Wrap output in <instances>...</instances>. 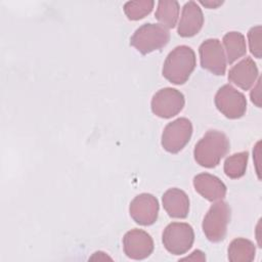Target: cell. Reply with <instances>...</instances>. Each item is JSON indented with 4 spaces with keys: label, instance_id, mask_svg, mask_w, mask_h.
Returning <instances> with one entry per match:
<instances>
[{
    "label": "cell",
    "instance_id": "277c9868",
    "mask_svg": "<svg viewBox=\"0 0 262 262\" xmlns=\"http://www.w3.org/2000/svg\"><path fill=\"white\" fill-rule=\"evenodd\" d=\"M230 220V208L222 200L213 204L204 217L202 228L206 237L212 243L221 242L227 232Z\"/></svg>",
    "mask_w": 262,
    "mask_h": 262
},
{
    "label": "cell",
    "instance_id": "d6986e66",
    "mask_svg": "<svg viewBox=\"0 0 262 262\" xmlns=\"http://www.w3.org/2000/svg\"><path fill=\"white\" fill-rule=\"evenodd\" d=\"M249 160L248 151H241L233 154L226 158L224 162V173L231 179H237L245 175Z\"/></svg>",
    "mask_w": 262,
    "mask_h": 262
},
{
    "label": "cell",
    "instance_id": "9c48e42d",
    "mask_svg": "<svg viewBox=\"0 0 262 262\" xmlns=\"http://www.w3.org/2000/svg\"><path fill=\"white\" fill-rule=\"evenodd\" d=\"M200 60L203 69L214 75L222 76L226 71V57L221 42L211 38L205 40L199 47Z\"/></svg>",
    "mask_w": 262,
    "mask_h": 262
},
{
    "label": "cell",
    "instance_id": "8992f818",
    "mask_svg": "<svg viewBox=\"0 0 262 262\" xmlns=\"http://www.w3.org/2000/svg\"><path fill=\"white\" fill-rule=\"evenodd\" d=\"M214 101L217 110L228 119H239L246 114L245 95L230 84H225L218 89Z\"/></svg>",
    "mask_w": 262,
    "mask_h": 262
},
{
    "label": "cell",
    "instance_id": "8fae6325",
    "mask_svg": "<svg viewBox=\"0 0 262 262\" xmlns=\"http://www.w3.org/2000/svg\"><path fill=\"white\" fill-rule=\"evenodd\" d=\"M124 253L128 258L142 260L154 251V241L144 230L134 228L127 231L123 237Z\"/></svg>",
    "mask_w": 262,
    "mask_h": 262
},
{
    "label": "cell",
    "instance_id": "3957f363",
    "mask_svg": "<svg viewBox=\"0 0 262 262\" xmlns=\"http://www.w3.org/2000/svg\"><path fill=\"white\" fill-rule=\"evenodd\" d=\"M170 40L169 31L160 24L147 23L140 26L132 35L130 44L141 54L160 50Z\"/></svg>",
    "mask_w": 262,
    "mask_h": 262
},
{
    "label": "cell",
    "instance_id": "cb8c5ba5",
    "mask_svg": "<svg viewBox=\"0 0 262 262\" xmlns=\"http://www.w3.org/2000/svg\"><path fill=\"white\" fill-rule=\"evenodd\" d=\"M200 3L208 8H217L218 6L222 5L223 4V1H200Z\"/></svg>",
    "mask_w": 262,
    "mask_h": 262
},
{
    "label": "cell",
    "instance_id": "7402d4cb",
    "mask_svg": "<svg viewBox=\"0 0 262 262\" xmlns=\"http://www.w3.org/2000/svg\"><path fill=\"white\" fill-rule=\"evenodd\" d=\"M260 86H261V79L259 78L256 87L251 91V94H250L251 100H252L258 107H261V103H260Z\"/></svg>",
    "mask_w": 262,
    "mask_h": 262
},
{
    "label": "cell",
    "instance_id": "ba28073f",
    "mask_svg": "<svg viewBox=\"0 0 262 262\" xmlns=\"http://www.w3.org/2000/svg\"><path fill=\"white\" fill-rule=\"evenodd\" d=\"M185 103L184 95L177 89L166 87L156 92L151 98V112L159 118L170 119L179 114Z\"/></svg>",
    "mask_w": 262,
    "mask_h": 262
},
{
    "label": "cell",
    "instance_id": "e0dca14e",
    "mask_svg": "<svg viewBox=\"0 0 262 262\" xmlns=\"http://www.w3.org/2000/svg\"><path fill=\"white\" fill-rule=\"evenodd\" d=\"M223 45L226 51V61L233 63L247 52L245 36L239 32H228L223 37Z\"/></svg>",
    "mask_w": 262,
    "mask_h": 262
},
{
    "label": "cell",
    "instance_id": "4fadbf2b",
    "mask_svg": "<svg viewBox=\"0 0 262 262\" xmlns=\"http://www.w3.org/2000/svg\"><path fill=\"white\" fill-rule=\"evenodd\" d=\"M193 187L203 198L210 202L224 199L226 194L225 184L215 175L210 173H200L193 177Z\"/></svg>",
    "mask_w": 262,
    "mask_h": 262
},
{
    "label": "cell",
    "instance_id": "7a4b0ae2",
    "mask_svg": "<svg viewBox=\"0 0 262 262\" xmlns=\"http://www.w3.org/2000/svg\"><path fill=\"white\" fill-rule=\"evenodd\" d=\"M229 150V140L218 130H209L195 144L193 157L205 168L216 167Z\"/></svg>",
    "mask_w": 262,
    "mask_h": 262
},
{
    "label": "cell",
    "instance_id": "5b68a950",
    "mask_svg": "<svg viewBox=\"0 0 262 262\" xmlns=\"http://www.w3.org/2000/svg\"><path fill=\"white\" fill-rule=\"evenodd\" d=\"M162 242L169 253L173 255L185 254L194 242L193 228L185 222H172L165 227Z\"/></svg>",
    "mask_w": 262,
    "mask_h": 262
},
{
    "label": "cell",
    "instance_id": "2e32d148",
    "mask_svg": "<svg viewBox=\"0 0 262 262\" xmlns=\"http://www.w3.org/2000/svg\"><path fill=\"white\" fill-rule=\"evenodd\" d=\"M227 253L231 262H251L255 258L256 247L250 239L237 237L229 244Z\"/></svg>",
    "mask_w": 262,
    "mask_h": 262
},
{
    "label": "cell",
    "instance_id": "603a6c76",
    "mask_svg": "<svg viewBox=\"0 0 262 262\" xmlns=\"http://www.w3.org/2000/svg\"><path fill=\"white\" fill-rule=\"evenodd\" d=\"M182 260H201V261H205L206 260V257L204 255V253L202 251H194L192 252V255L189 256V257H186V258H183Z\"/></svg>",
    "mask_w": 262,
    "mask_h": 262
},
{
    "label": "cell",
    "instance_id": "52a82bcc",
    "mask_svg": "<svg viewBox=\"0 0 262 262\" xmlns=\"http://www.w3.org/2000/svg\"><path fill=\"white\" fill-rule=\"evenodd\" d=\"M191 135V122L186 118H178L164 128L161 144L168 152L177 154L188 143Z\"/></svg>",
    "mask_w": 262,
    "mask_h": 262
},
{
    "label": "cell",
    "instance_id": "7c38bea8",
    "mask_svg": "<svg viewBox=\"0 0 262 262\" xmlns=\"http://www.w3.org/2000/svg\"><path fill=\"white\" fill-rule=\"evenodd\" d=\"M204 25V14L199 4L188 1L184 4L177 28V33L183 38L196 35Z\"/></svg>",
    "mask_w": 262,
    "mask_h": 262
},
{
    "label": "cell",
    "instance_id": "ac0fdd59",
    "mask_svg": "<svg viewBox=\"0 0 262 262\" xmlns=\"http://www.w3.org/2000/svg\"><path fill=\"white\" fill-rule=\"evenodd\" d=\"M155 16L161 26L166 29H173L179 16V3L174 0L159 1Z\"/></svg>",
    "mask_w": 262,
    "mask_h": 262
},
{
    "label": "cell",
    "instance_id": "9a60e30c",
    "mask_svg": "<svg viewBox=\"0 0 262 262\" xmlns=\"http://www.w3.org/2000/svg\"><path fill=\"white\" fill-rule=\"evenodd\" d=\"M164 210L172 218H186L189 212L188 195L181 189L173 187L166 190L162 196Z\"/></svg>",
    "mask_w": 262,
    "mask_h": 262
},
{
    "label": "cell",
    "instance_id": "30bf717a",
    "mask_svg": "<svg viewBox=\"0 0 262 262\" xmlns=\"http://www.w3.org/2000/svg\"><path fill=\"white\" fill-rule=\"evenodd\" d=\"M159 202L150 193H140L130 203L129 213L131 218L139 225L148 226L154 224L159 215Z\"/></svg>",
    "mask_w": 262,
    "mask_h": 262
},
{
    "label": "cell",
    "instance_id": "ffe728a7",
    "mask_svg": "<svg viewBox=\"0 0 262 262\" xmlns=\"http://www.w3.org/2000/svg\"><path fill=\"white\" fill-rule=\"evenodd\" d=\"M155 2L151 0L128 1L124 4V12L131 20H138L149 14L154 8Z\"/></svg>",
    "mask_w": 262,
    "mask_h": 262
},
{
    "label": "cell",
    "instance_id": "5bb4252c",
    "mask_svg": "<svg viewBox=\"0 0 262 262\" xmlns=\"http://www.w3.org/2000/svg\"><path fill=\"white\" fill-rule=\"evenodd\" d=\"M259 71L251 57H246L234 64L228 72V80L243 90H249L256 82Z\"/></svg>",
    "mask_w": 262,
    "mask_h": 262
},
{
    "label": "cell",
    "instance_id": "6da1fadb",
    "mask_svg": "<svg viewBox=\"0 0 262 262\" xmlns=\"http://www.w3.org/2000/svg\"><path fill=\"white\" fill-rule=\"evenodd\" d=\"M196 64V58L194 51L186 45H180L175 47L167 55L162 74L163 77L169 82L181 85L184 84Z\"/></svg>",
    "mask_w": 262,
    "mask_h": 262
},
{
    "label": "cell",
    "instance_id": "44dd1931",
    "mask_svg": "<svg viewBox=\"0 0 262 262\" xmlns=\"http://www.w3.org/2000/svg\"><path fill=\"white\" fill-rule=\"evenodd\" d=\"M248 40L251 53L257 57L261 58L262 45H261V26H255L250 29L248 33Z\"/></svg>",
    "mask_w": 262,
    "mask_h": 262
}]
</instances>
